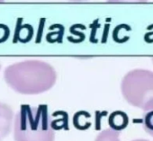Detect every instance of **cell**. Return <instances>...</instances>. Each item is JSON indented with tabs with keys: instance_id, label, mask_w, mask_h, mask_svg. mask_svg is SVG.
<instances>
[{
	"instance_id": "obj_1",
	"label": "cell",
	"mask_w": 153,
	"mask_h": 141,
	"mask_svg": "<svg viewBox=\"0 0 153 141\" xmlns=\"http://www.w3.org/2000/svg\"><path fill=\"white\" fill-rule=\"evenodd\" d=\"M7 85L23 94H37L49 90L55 83L52 66L39 60H26L9 66L5 71Z\"/></svg>"
},
{
	"instance_id": "obj_2",
	"label": "cell",
	"mask_w": 153,
	"mask_h": 141,
	"mask_svg": "<svg viewBox=\"0 0 153 141\" xmlns=\"http://www.w3.org/2000/svg\"><path fill=\"white\" fill-rule=\"evenodd\" d=\"M16 141H54L55 132L46 105L21 106L15 119Z\"/></svg>"
},
{
	"instance_id": "obj_8",
	"label": "cell",
	"mask_w": 153,
	"mask_h": 141,
	"mask_svg": "<svg viewBox=\"0 0 153 141\" xmlns=\"http://www.w3.org/2000/svg\"><path fill=\"white\" fill-rule=\"evenodd\" d=\"M0 69H1V66H0Z\"/></svg>"
},
{
	"instance_id": "obj_5",
	"label": "cell",
	"mask_w": 153,
	"mask_h": 141,
	"mask_svg": "<svg viewBox=\"0 0 153 141\" xmlns=\"http://www.w3.org/2000/svg\"><path fill=\"white\" fill-rule=\"evenodd\" d=\"M119 131H115L112 128H107L102 131L97 137L96 141H120Z\"/></svg>"
},
{
	"instance_id": "obj_3",
	"label": "cell",
	"mask_w": 153,
	"mask_h": 141,
	"mask_svg": "<svg viewBox=\"0 0 153 141\" xmlns=\"http://www.w3.org/2000/svg\"><path fill=\"white\" fill-rule=\"evenodd\" d=\"M13 110L6 103H0V141L3 140L11 130Z\"/></svg>"
},
{
	"instance_id": "obj_6",
	"label": "cell",
	"mask_w": 153,
	"mask_h": 141,
	"mask_svg": "<svg viewBox=\"0 0 153 141\" xmlns=\"http://www.w3.org/2000/svg\"><path fill=\"white\" fill-rule=\"evenodd\" d=\"M143 128L144 129L153 137V110L147 112L143 116Z\"/></svg>"
},
{
	"instance_id": "obj_7",
	"label": "cell",
	"mask_w": 153,
	"mask_h": 141,
	"mask_svg": "<svg viewBox=\"0 0 153 141\" xmlns=\"http://www.w3.org/2000/svg\"><path fill=\"white\" fill-rule=\"evenodd\" d=\"M132 141H149V140H147V139H141V138H140V139H135V140H132Z\"/></svg>"
},
{
	"instance_id": "obj_4",
	"label": "cell",
	"mask_w": 153,
	"mask_h": 141,
	"mask_svg": "<svg viewBox=\"0 0 153 141\" xmlns=\"http://www.w3.org/2000/svg\"><path fill=\"white\" fill-rule=\"evenodd\" d=\"M108 123L112 129L120 132L127 127L129 123V118L123 111H116L110 114L108 118Z\"/></svg>"
}]
</instances>
